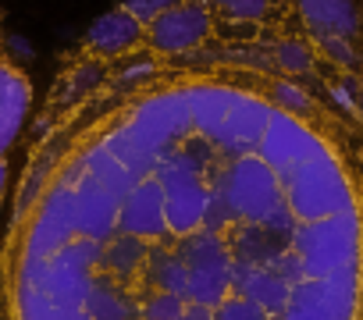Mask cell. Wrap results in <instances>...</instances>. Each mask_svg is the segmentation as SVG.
Returning <instances> with one entry per match:
<instances>
[{"label":"cell","mask_w":363,"mask_h":320,"mask_svg":"<svg viewBox=\"0 0 363 320\" xmlns=\"http://www.w3.org/2000/svg\"><path fill=\"white\" fill-rule=\"evenodd\" d=\"M82 47L29 125L0 320H363V68Z\"/></svg>","instance_id":"6da1fadb"},{"label":"cell","mask_w":363,"mask_h":320,"mask_svg":"<svg viewBox=\"0 0 363 320\" xmlns=\"http://www.w3.org/2000/svg\"><path fill=\"white\" fill-rule=\"evenodd\" d=\"M211 36H214V11L203 0H178L174 8L146 22L143 43L157 54H193L207 47Z\"/></svg>","instance_id":"7a4b0ae2"},{"label":"cell","mask_w":363,"mask_h":320,"mask_svg":"<svg viewBox=\"0 0 363 320\" xmlns=\"http://www.w3.org/2000/svg\"><path fill=\"white\" fill-rule=\"evenodd\" d=\"M33 114V82L15 64L8 50H0V156H11Z\"/></svg>","instance_id":"3957f363"},{"label":"cell","mask_w":363,"mask_h":320,"mask_svg":"<svg viewBox=\"0 0 363 320\" xmlns=\"http://www.w3.org/2000/svg\"><path fill=\"white\" fill-rule=\"evenodd\" d=\"M296 11L310 36H363V11L356 0H296Z\"/></svg>","instance_id":"277c9868"},{"label":"cell","mask_w":363,"mask_h":320,"mask_svg":"<svg viewBox=\"0 0 363 320\" xmlns=\"http://www.w3.org/2000/svg\"><path fill=\"white\" fill-rule=\"evenodd\" d=\"M143 33H146V25L135 15H128L125 8H114L89 25L82 47L93 54H125V50L143 43Z\"/></svg>","instance_id":"5b68a950"},{"label":"cell","mask_w":363,"mask_h":320,"mask_svg":"<svg viewBox=\"0 0 363 320\" xmlns=\"http://www.w3.org/2000/svg\"><path fill=\"white\" fill-rule=\"evenodd\" d=\"M214 18L228 22H267L274 15V0H203Z\"/></svg>","instance_id":"8992f818"},{"label":"cell","mask_w":363,"mask_h":320,"mask_svg":"<svg viewBox=\"0 0 363 320\" xmlns=\"http://www.w3.org/2000/svg\"><path fill=\"white\" fill-rule=\"evenodd\" d=\"M178 0H118V8H125L128 15H135L143 25L150 22V18H157L160 11H167V8H174Z\"/></svg>","instance_id":"52a82bcc"},{"label":"cell","mask_w":363,"mask_h":320,"mask_svg":"<svg viewBox=\"0 0 363 320\" xmlns=\"http://www.w3.org/2000/svg\"><path fill=\"white\" fill-rule=\"evenodd\" d=\"M0 50H8V47H4V29H0Z\"/></svg>","instance_id":"ba28073f"}]
</instances>
